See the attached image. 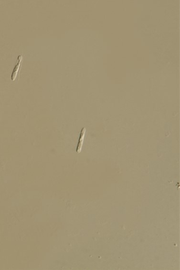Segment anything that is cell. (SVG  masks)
<instances>
[{"mask_svg":"<svg viewBox=\"0 0 180 270\" xmlns=\"http://www.w3.org/2000/svg\"><path fill=\"white\" fill-rule=\"evenodd\" d=\"M22 60H23V56L22 55H19V56H18V58H17L18 62H17V64L16 65L15 67H14V69H13L12 76H11V79H12V80L13 81H14L17 78L18 72H19V69H20L21 65H22Z\"/></svg>","mask_w":180,"mask_h":270,"instance_id":"1","label":"cell"},{"mask_svg":"<svg viewBox=\"0 0 180 270\" xmlns=\"http://www.w3.org/2000/svg\"><path fill=\"white\" fill-rule=\"evenodd\" d=\"M86 132V128H83L81 130V133H80L79 139V142H78V144H77V152H78V153H79L81 151V150H82Z\"/></svg>","mask_w":180,"mask_h":270,"instance_id":"2","label":"cell"}]
</instances>
